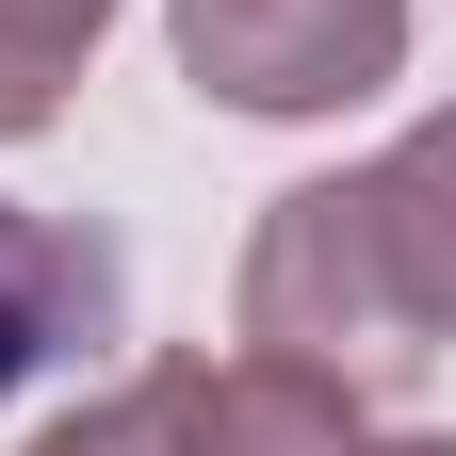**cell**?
I'll return each instance as SVG.
<instances>
[{"instance_id":"1","label":"cell","mask_w":456,"mask_h":456,"mask_svg":"<svg viewBox=\"0 0 456 456\" xmlns=\"http://www.w3.org/2000/svg\"><path fill=\"white\" fill-rule=\"evenodd\" d=\"M245 342L294 359V375H326V391H408V375L440 359L408 261H391L375 180H294V196H261V228H245Z\"/></svg>"},{"instance_id":"2","label":"cell","mask_w":456,"mask_h":456,"mask_svg":"<svg viewBox=\"0 0 456 456\" xmlns=\"http://www.w3.org/2000/svg\"><path fill=\"white\" fill-rule=\"evenodd\" d=\"M163 33H180V82L261 131H310L408 82V0H163Z\"/></svg>"},{"instance_id":"3","label":"cell","mask_w":456,"mask_h":456,"mask_svg":"<svg viewBox=\"0 0 456 456\" xmlns=\"http://www.w3.org/2000/svg\"><path fill=\"white\" fill-rule=\"evenodd\" d=\"M114 310H131V277H114V245H98V228L33 212V196H0V408H17L49 359L114 342Z\"/></svg>"},{"instance_id":"4","label":"cell","mask_w":456,"mask_h":456,"mask_svg":"<svg viewBox=\"0 0 456 456\" xmlns=\"http://www.w3.org/2000/svg\"><path fill=\"white\" fill-rule=\"evenodd\" d=\"M180 391V456H359V391H326L294 359H163Z\"/></svg>"},{"instance_id":"5","label":"cell","mask_w":456,"mask_h":456,"mask_svg":"<svg viewBox=\"0 0 456 456\" xmlns=\"http://www.w3.org/2000/svg\"><path fill=\"white\" fill-rule=\"evenodd\" d=\"M359 180H375V212H391V261H408L424 326L456 342V98H440V114H408V147L359 163Z\"/></svg>"},{"instance_id":"6","label":"cell","mask_w":456,"mask_h":456,"mask_svg":"<svg viewBox=\"0 0 456 456\" xmlns=\"http://www.w3.org/2000/svg\"><path fill=\"white\" fill-rule=\"evenodd\" d=\"M114 0H0V147H33L49 114H66V82L98 66Z\"/></svg>"},{"instance_id":"7","label":"cell","mask_w":456,"mask_h":456,"mask_svg":"<svg viewBox=\"0 0 456 456\" xmlns=\"http://www.w3.org/2000/svg\"><path fill=\"white\" fill-rule=\"evenodd\" d=\"M17 456H180V391H163V359H147V375H114V391H82L66 424H33Z\"/></svg>"},{"instance_id":"8","label":"cell","mask_w":456,"mask_h":456,"mask_svg":"<svg viewBox=\"0 0 456 456\" xmlns=\"http://www.w3.org/2000/svg\"><path fill=\"white\" fill-rule=\"evenodd\" d=\"M359 456H456V424H408V440H359Z\"/></svg>"}]
</instances>
